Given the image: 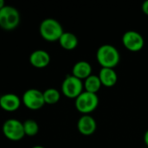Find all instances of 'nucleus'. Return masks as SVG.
Returning a JSON list of instances; mask_svg holds the SVG:
<instances>
[{
    "mask_svg": "<svg viewBox=\"0 0 148 148\" xmlns=\"http://www.w3.org/2000/svg\"><path fill=\"white\" fill-rule=\"evenodd\" d=\"M58 41L62 48L66 50H73L78 45V38L71 32H63Z\"/></svg>",
    "mask_w": 148,
    "mask_h": 148,
    "instance_id": "nucleus-14",
    "label": "nucleus"
},
{
    "mask_svg": "<svg viewBox=\"0 0 148 148\" xmlns=\"http://www.w3.org/2000/svg\"><path fill=\"white\" fill-rule=\"evenodd\" d=\"M99 78L101 82L102 86H105L107 88L114 87L118 80V76L116 72L114 70V69H107V68H101L99 73Z\"/></svg>",
    "mask_w": 148,
    "mask_h": 148,
    "instance_id": "nucleus-13",
    "label": "nucleus"
},
{
    "mask_svg": "<svg viewBox=\"0 0 148 148\" xmlns=\"http://www.w3.org/2000/svg\"><path fill=\"white\" fill-rule=\"evenodd\" d=\"M2 131L3 135L11 141H19L25 136L23 124L16 119H10L4 121Z\"/></svg>",
    "mask_w": 148,
    "mask_h": 148,
    "instance_id": "nucleus-5",
    "label": "nucleus"
},
{
    "mask_svg": "<svg viewBox=\"0 0 148 148\" xmlns=\"http://www.w3.org/2000/svg\"><path fill=\"white\" fill-rule=\"evenodd\" d=\"M92 67L89 62L86 61L77 62L72 69V75L80 80H86L92 74Z\"/></svg>",
    "mask_w": 148,
    "mask_h": 148,
    "instance_id": "nucleus-12",
    "label": "nucleus"
},
{
    "mask_svg": "<svg viewBox=\"0 0 148 148\" xmlns=\"http://www.w3.org/2000/svg\"><path fill=\"white\" fill-rule=\"evenodd\" d=\"M83 87L82 80L73 75H67L62 83V92L69 99H76L83 92Z\"/></svg>",
    "mask_w": 148,
    "mask_h": 148,
    "instance_id": "nucleus-6",
    "label": "nucleus"
},
{
    "mask_svg": "<svg viewBox=\"0 0 148 148\" xmlns=\"http://www.w3.org/2000/svg\"><path fill=\"white\" fill-rule=\"evenodd\" d=\"M22 102L30 110H38L45 105L43 93L36 88H29L23 93Z\"/></svg>",
    "mask_w": 148,
    "mask_h": 148,
    "instance_id": "nucleus-7",
    "label": "nucleus"
},
{
    "mask_svg": "<svg viewBox=\"0 0 148 148\" xmlns=\"http://www.w3.org/2000/svg\"><path fill=\"white\" fill-rule=\"evenodd\" d=\"M41 36L48 42L58 41L63 34L62 24L54 18H46L42 21L39 27Z\"/></svg>",
    "mask_w": 148,
    "mask_h": 148,
    "instance_id": "nucleus-2",
    "label": "nucleus"
},
{
    "mask_svg": "<svg viewBox=\"0 0 148 148\" xmlns=\"http://www.w3.org/2000/svg\"><path fill=\"white\" fill-rule=\"evenodd\" d=\"M96 59L102 68L114 69L119 64L121 55L114 46L110 44H104L98 49L96 53Z\"/></svg>",
    "mask_w": 148,
    "mask_h": 148,
    "instance_id": "nucleus-1",
    "label": "nucleus"
},
{
    "mask_svg": "<svg viewBox=\"0 0 148 148\" xmlns=\"http://www.w3.org/2000/svg\"><path fill=\"white\" fill-rule=\"evenodd\" d=\"M20 105L21 100L15 94H5L0 96V107L6 112H15Z\"/></svg>",
    "mask_w": 148,
    "mask_h": 148,
    "instance_id": "nucleus-10",
    "label": "nucleus"
},
{
    "mask_svg": "<svg viewBox=\"0 0 148 148\" xmlns=\"http://www.w3.org/2000/svg\"><path fill=\"white\" fill-rule=\"evenodd\" d=\"M141 8H142L143 12H144L146 15H147L148 16V0L143 3V4H142V7H141Z\"/></svg>",
    "mask_w": 148,
    "mask_h": 148,
    "instance_id": "nucleus-18",
    "label": "nucleus"
},
{
    "mask_svg": "<svg viewBox=\"0 0 148 148\" xmlns=\"http://www.w3.org/2000/svg\"><path fill=\"white\" fill-rule=\"evenodd\" d=\"M32 148H45V147H42V146H35V147H33Z\"/></svg>",
    "mask_w": 148,
    "mask_h": 148,
    "instance_id": "nucleus-21",
    "label": "nucleus"
},
{
    "mask_svg": "<svg viewBox=\"0 0 148 148\" xmlns=\"http://www.w3.org/2000/svg\"><path fill=\"white\" fill-rule=\"evenodd\" d=\"M99 105V98L96 94L89 92H82L75 99L76 109L84 115L94 112Z\"/></svg>",
    "mask_w": 148,
    "mask_h": 148,
    "instance_id": "nucleus-4",
    "label": "nucleus"
},
{
    "mask_svg": "<svg viewBox=\"0 0 148 148\" xmlns=\"http://www.w3.org/2000/svg\"><path fill=\"white\" fill-rule=\"evenodd\" d=\"M29 62L36 69H43L49 64L50 56L43 49H36L30 54Z\"/></svg>",
    "mask_w": 148,
    "mask_h": 148,
    "instance_id": "nucleus-9",
    "label": "nucleus"
},
{
    "mask_svg": "<svg viewBox=\"0 0 148 148\" xmlns=\"http://www.w3.org/2000/svg\"><path fill=\"white\" fill-rule=\"evenodd\" d=\"M101 86L102 85L99 76L95 75H91L90 76H88L84 82V88L86 91L93 94H97V92L100 90Z\"/></svg>",
    "mask_w": 148,
    "mask_h": 148,
    "instance_id": "nucleus-15",
    "label": "nucleus"
},
{
    "mask_svg": "<svg viewBox=\"0 0 148 148\" xmlns=\"http://www.w3.org/2000/svg\"><path fill=\"white\" fill-rule=\"evenodd\" d=\"M77 128L82 134L89 136L93 134L96 130V121L92 116L88 114L83 115L78 121Z\"/></svg>",
    "mask_w": 148,
    "mask_h": 148,
    "instance_id": "nucleus-11",
    "label": "nucleus"
},
{
    "mask_svg": "<svg viewBox=\"0 0 148 148\" xmlns=\"http://www.w3.org/2000/svg\"><path fill=\"white\" fill-rule=\"evenodd\" d=\"M144 141H145L147 147H148V130L145 133V135H144Z\"/></svg>",
    "mask_w": 148,
    "mask_h": 148,
    "instance_id": "nucleus-19",
    "label": "nucleus"
},
{
    "mask_svg": "<svg viewBox=\"0 0 148 148\" xmlns=\"http://www.w3.org/2000/svg\"><path fill=\"white\" fill-rule=\"evenodd\" d=\"M5 6V3L3 0H0V10H2Z\"/></svg>",
    "mask_w": 148,
    "mask_h": 148,
    "instance_id": "nucleus-20",
    "label": "nucleus"
},
{
    "mask_svg": "<svg viewBox=\"0 0 148 148\" xmlns=\"http://www.w3.org/2000/svg\"><path fill=\"white\" fill-rule=\"evenodd\" d=\"M20 13L13 6L5 5L0 10V28L4 30H13L20 23Z\"/></svg>",
    "mask_w": 148,
    "mask_h": 148,
    "instance_id": "nucleus-3",
    "label": "nucleus"
},
{
    "mask_svg": "<svg viewBox=\"0 0 148 148\" xmlns=\"http://www.w3.org/2000/svg\"><path fill=\"white\" fill-rule=\"evenodd\" d=\"M42 93H43V98H44L45 104L54 105V104L57 103L61 98L60 92L56 88H48Z\"/></svg>",
    "mask_w": 148,
    "mask_h": 148,
    "instance_id": "nucleus-16",
    "label": "nucleus"
},
{
    "mask_svg": "<svg viewBox=\"0 0 148 148\" xmlns=\"http://www.w3.org/2000/svg\"><path fill=\"white\" fill-rule=\"evenodd\" d=\"M23 124V130H24L25 135L32 137V136H35L38 134L39 126L36 121L27 120Z\"/></svg>",
    "mask_w": 148,
    "mask_h": 148,
    "instance_id": "nucleus-17",
    "label": "nucleus"
},
{
    "mask_svg": "<svg viewBox=\"0 0 148 148\" xmlns=\"http://www.w3.org/2000/svg\"><path fill=\"white\" fill-rule=\"evenodd\" d=\"M123 45L127 49L132 52L140 51L144 47V38L137 31L129 30L124 33L122 36Z\"/></svg>",
    "mask_w": 148,
    "mask_h": 148,
    "instance_id": "nucleus-8",
    "label": "nucleus"
}]
</instances>
